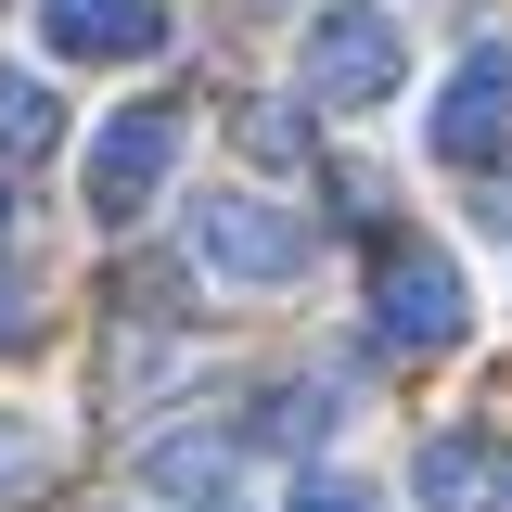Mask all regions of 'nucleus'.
Returning <instances> with one entry per match:
<instances>
[{
    "instance_id": "nucleus-1",
    "label": "nucleus",
    "mask_w": 512,
    "mask_h": 512,
    "mask_svg": "<svg viewBox=\"0 0 512 512\" xmlns=\"http://www.w3.org/2000/svg\"><path fill=\"white\" fill-rule=\"evenodd\" d=\"M295 77H308L320 116H372V103H397V77H410V26L384 0H333V13H308Z\"/></svg>"
},
{
    "instance_id": "nucleus-2",
    "label": "nucleus",
    "mask_w": 512,
    "mask_h": 512,
    "mask_svg": "<svg viewBox=\"0 0 512 512\" xmlns=\"http://www.w3.org/2000/svg\"><path fill=\"white\" fill-rule=\"evenodd\" d=\"M372 333L397 359H448L461 333H474V295H461V269L436 244H384L372 256Z\"/></svg>"
},
{
    "instance_id": "nucleus-3",
    "label": "nucleus",
    "mask_w": 512,
    "mask_h": 512,
    "mask_svg": "<svg viewBox=\"0 0 512 512\" xmlns=\"http://www.w3.org/2000/svg\"><path fill=\"white\" fill-rule=\"evenodd\" d=\"M192 256H205L218 282L282 295V282H308L320 231H295V218H282V205H256V192H205V205H192Z\"/></svg>"
},
{
    "instance_id": "nucleus-4",
    "label": "nucleus",
    "mask_w": 512,
    "mask_h": 512,
    "mask_svg": "<svg viewBox=\"0 0 512 512\" xmlns=\"http://www.w3.org/2000/svg\"><path fill=\"white\" fill-rule=\"evenodd\" d=\"M167 167H180V116H167V103L103 116V141H90V218H103V231H128V218L167 192Z\"/></svg>"
},
{
    "instance_id": "nucleus-5",
    "label": "nucleus",
    "mask_w": 512,
    "mask_h": 512,
    "mask_svg": "<svg viewBox=\"0 0 512 512\" xmlns=\"http://www.w3.org/2000/svg\"><path fill=\"white\" fill-rule=\"evenodd\" d=\"M423 141H436L448 167H500V154H512V52L461 64V77L436 90V128H423Z\"/></svg>"
},
{
    "instance_id": "nucleus-6",
    "label": "nucleus",
    "mask_w": 512,
    "mask_h": 512,
    "mask_svg": "<svg viewBox=\"0 0 512 512\" xmlns=\"http://www.w3.org/2000/svg\"><path fill=\"white\" fill-rule=\"evenodd\" d=\"M39 26H52L64 64H154L167 52V0H39Z\"/></svg>"
},
{
    "instance_id": "nucleus-7",
    "label": "nucleus",
    "mask_w": 512,
    "mask_h": 512,
    "mask_svg": "<svg viewBox=\"0 0 512 512\" xmlns=\"http://www.w3.org/2000/svg\"><path fill=\"white\" fill-rule=\"evenodd\" d=\"M410 487H423V512H512V448L500 436H423Z\"/></svg>"
},
{
    "instance_id": "nucleus-8",
    "label": "nucleus",
    "mask_w": 512,
    "mask_h": 512,
    "mask_svg": "<svg viewBox=\"0 0 512 512\" xmlns=\"http://www.w3.org/2000/svg\"><path fill=\"white\" fill-rule=\"evenodd\" d=\"M52 141H64V103H52V77L0 64V167H39Z\"/></svg>"
},
{
    "instance_id": "nucleus-9",
    "label": "nucleus",
    "mask_w": 512,
    "mask_h": 512,
    "mask_svg": "<svg viewBox=\"0 0 512 512\" xmlns=\"http://www.w3.org/2000/svg\"><path fill=\"white\" fill-rule=\"evenodd\" d=\"M320 423H333V384H282V397L256 410V448H308Z\"/></svg>"
},
{
    "instance_id": "nucleus-10",
    "label": "nucleus",
    "mask_w": 512,
    "mask_h": 512,
    "mask_svg": "<svg viewBox=\"0 0 512 512\" xmlns=\"http://www.w3.org/2000/svg\"><path fill=\"white\" fill-rule=\"evenodd\" d=\"M244 154L256 167H295V154H308V116H295V103H244Z\"/></svg>"
},
{
    "instance_id": "nucleus-11",
    "label": "nucleus",
    "mask_w": 512,
    "mask_h": 512,
    "mask_svg": "<svg viewBox=\"0 0 512 512\" xmlns=\"http://www.w3.org/2000/svg\"><path fill=\"white\" fill-rule=\"evenodd\" d=\"M39 474H52V448H39V423H13V410H0V487H39Z\"/></svg>"
},
{
    "instance_id": "nucleus-12",
    "label": "nucleus",
    "mask_w": 512,
    "mask_h": 512,
    "mask_svg": "<svg viewBox=\"0 0 512 512\" xmlns=\"http://www.w3.org/2000/svg\"><path fill=\"white\" fill-rule=\"evenodd\" d=\"M295 512H384V500L359 487V474H308V487H295Z\"/></svg>"
},
{
    "instance_id": "nucleus-13",
    "label": "nucleus",
    "mask_w": 512,
    "mask_h": 512,
    "mask_svg": "<svg viewBox=\"0 0 512 512\" xmlns=\"http://www.w3.org/2000/svg\"><path fill=\"white\" fill-rule=\"evenodd\" d=\"M154 487H218V448H154Z\"/></svg>"
},
{
    "instance_id": "nucleus-14",
    "label": "nucleus",
    "mask_w": 512,
    "mask_h": 512,
    "mask_svg": "<svg viewBox=\"0 0 512 512\" xmlns=\"http://www.w3.org/2000/svg\"><path fill=\"white\" fill-rule=\"evenodd\" d=\"M26 320H39V282H26V269H0V346H26Z\"/></svg>"
},
{
    "instance_id": "nucleus-15",
    "label": "nucleus",
    "mask_w": 512,
    "mask_h": 512,
    "mask_svg": "<svg viewBox=\"0 0 512 512\" xmlns=\"http://www.w3.org/2000/svg\"><path fill=\"white\" fill-rule=\"evenodd\" d=\"M0 231H13V205H0Z\"/></svg>"
},
{
    "instance_id": "nucleus-16",
    "label": "nucleus",
    "mask_w": 512,
    "mask_h": 512,
    "mask_svg": "<svg viewBox=\"0 0 512 512\" xmlns=\"http://www.w3.org/2000/svg\"><path fill=\"white\" fill-rule=\"evenodd\" d=\"M205 512H218V500H205Z\"/></svg>"
}]
</instances>
